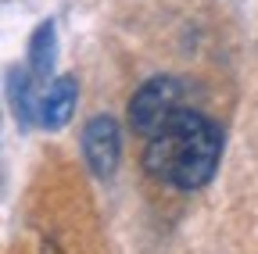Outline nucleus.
Listing matches in <instances>:
<instances>
[{"mask_svg":"<svg viewBox=\"0 0 258 254\" xmlns=\"http://www.w3.org/2000/svg\"><path fill=\"white\" fill-rule=\"evenodd\" d=\"M32 86H36V79H32L29 68L11 72V101H15V115L22 118V125L40 122V101H36V93H32Z\"/></svg>","mask_w":258,"mask_h":254,"instance_id":"nucleus-6","label":"nucleus"},{"mask_svg":"<svg viewBox=\"0 0 258 254\" xmlns=\"http://www.w3.org/2000/svg\"><path fill=\"white\" fill-rule=\"evenodd\" d=\"M118 154H122V136H118V122L111 115H93L83 125V157L97 179H108L118 168Z\"/></svg>","mask_w":258,"mask_h":254,"instance_id":"nucleus-3","label":"nucleus"},{"mask_svg":"<svg viewBox=\"0 0 258 254\" xmlns=\"http://www.w3.org/2000/svg\"><path fill=\"white\" fill-rule=\"evenodd\" d=\"M76 101H79V82L72 75H57L47 86V93L40 97V125H47V129L69 125V118L76 111Z\"/></svg>","mask_w":258,"mask_h":254,"instance_id":"nucleus-4","label":"nucleus"},{"mask_svg":"<svg viewBox=\"0 0 258 254\" xmlns=\"http://www.w3.org/2000/svg\"><path fill=\"white\" fill-rule=\"evenodd\" d=\"M32 79L43 82L54 68V22H43L36 33H32V43H29V65Z\"/></svg>","mask_w":258,"mask_h":254,"instance_id":"nucleus-5","label":"nucleus"},{"mask_svg":"<svg viewBox=\"0 0 258 254\" xmlns=\"http://www.w3.org/2000/svg\"><path fill=\"white\" fill-rule=\"evenodd\" d=\"M183 101H186L183 79H176V75H154V79H147L133 93V101H129V122H133V129L140 136H154V133L165 129L179 111H186Z\"/></svg>","mask_w":258,"mask_h":254,"instance_id":"nucleus-2","label":"nucleus"},{"mask_svg":"<svg viewBox=\"0 0 258 254\" xmlns=\"http://www.w3.org/2000/svg\"><path fill=\"white\" fill-rule=\"evenodd\" d=\"M222 154V133L198 111H179L161 133L147 136L144 168L179 190H201L219 165Z\"/></svg>","mask_w":258,"mask_h":254,"instance_id":"nucleus-1","label":"nucleus"}]
</instances>
